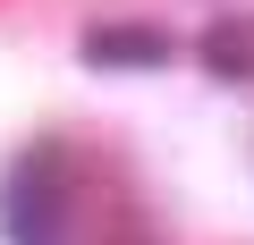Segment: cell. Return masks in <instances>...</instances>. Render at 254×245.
<instances>
[{
	"label": "cell",
	"mask_w": 254,
	"mask_h": 245,
	"mask_svg": "<svg viewBox=\"0 0 254 245\" xmlns=\"http://www.w3.org/2000/svg\"><path fill=\"white\" fill-rule=\"evenodd\" d=\"M60 211H68V169H60V152H51V144L17 152L9 186H0V228H9V245H51Z\"/></svg>",
	"instance_id": "1"
},
{
	"label": "cell",
	"mask_w": 254,
	"mask_h": 245,
	"mask_svg": "<svg viewBox=\"0 0 254 245\" xmlns=\"http://www.w3.org/2000/svg\"><path fill=\"white\" fill-rule=\"evenodd\" d=\"M85 59H93V68H161V59H170V34L144 26V17H136V26H93V34H85Z\"/></svg>",
	"instance_id": "2"
},
{
	"label": "cell",
	"mask_w": 254,
	"mask_h": 245,
	"mask_svg": "<svg viewBox=\"0 0 254 245\" xmlns=\"http://www.w3.org/2000/svg\"><path fill=\"white\" fill-rule=\"evenodd\" d=\"M203 68H212V85H254V17H212Z\"/></svg>",
	"instance_id": "3"
},
{
	"label": "cell",
	"mask_w": 254,
	"mask_h": 245,
	"mask_svg": "<svg viewBox=\"0 0 254 245\" xmlns=\"http://www.w3.org/2000/svg\"><path fill=\"white\" fill-rule=\"evenodd\" d=\"M110 245H144V237H127V228H119V237H110Z\"/></svg>",
	"instance_id": "4"
}]
</instances>
